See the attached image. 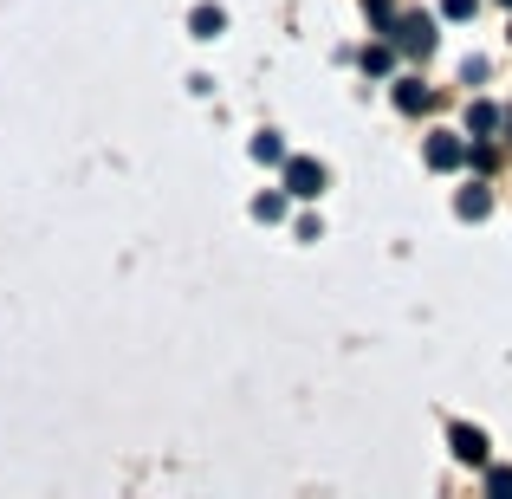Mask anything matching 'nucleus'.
<instances>
[{"label":"nucleus","mask_w":512,"mask_h":499,"mask_svg":"<svg viewBox=\"0 0 512 499\" xmlns=\"http://www.w3.org/2000/svg\"><path fill=\"white\" fill-rule=\"evenodd\" d=\"M389 46L435 52V20H428V13H396V20H389Z\"/></svg>","instance_id":"1"},{"label":"nucleus","mask_w":512,"mask_h":499,"mask_svg":"<svg viewBox=\"0 0 512 499\" xmlns=\"http://www.w3.org/2000/svg\"><path fill=\"white\" fill-rule=\"evenodd\" d=\"M286 195L318 201V195H325V163H312V156H286Z\"/></svg>","instance_id":"2"},{"label":"nucleus","mask_w":512,"mask_h":499,"mask_svg":"<svg viewBox=\"0 0 512 499\" xmlns=\"http://www.w3.org/2000/svg\"><path fill=\"white\" fill-rule=\"evenodd\" d=\"M467 156H474V150H467L461 137H448V130H441V137H428V169H461Z\"/></svg>","instance_id":"3"},{"label":"nucleus","mask_w":512,"mask_h":499,"mask_svg":"<svg viewBox=\"0 0 512 499\" xmlns=\"http://www.w3.org/2000/svg\"><path fill=\"white\" fill-rule=\"evenodd\" d=\"M448 441H454V454H461V461H487V435H480V428H467V422H454L448 428Z\"/></svg>","instance_id":"4"},{"label":"nucleus","mask_w":512,"mask_h":499,"mask_svg":"<svg viewBox=\"0 0 512 499\" xmlns=\"http://www.w3.org/2000/svg\"><path fill=\"white\" fill-rule=\"evenodd\" d=\"M188 33H195V39H221L227 33V13L221 7H195V13H188Z\"/></svg>","instance_id":"5"},{"label":"nucleus","mask_w":512,"mask_h":499,"mask_svg":"<svg viewBox=\"0 0 512 499\" xmlns=\"http://www.w3.org/2000/svg\"><path fill=\"white\" fill-rule=\"evenodd\" d=\"M487 208H493V195H487V188H461V195H454V214H467V221H480Z\"/></svg>","instance_id":"6"},{"label":"nucleus","mask_w":512,"mask_h":499,"mask_svg":"<svg viewBox=\"0 0 512 499\" xmlns=\"http://www.w3.org/2000/svg\"><path fill=\"white\" fill-rule=\"evenodd\" d=\"M247 150H253V163H286V143H279L273 130H260V137H253Z\"/></svg>","instance_id":"7"},{"label":"nucleus","mask_w":512,"mask_h":499,"mask_svg":"<svg viewBox=\"0 0 512 499\" xmlns=\"http://www.w3.org/2000/svg\"><path fill=\"white\" fill-rule=\"evenodd\" d=\"M422 98H428V91L415 85V78H402V85H396V111H422Z\"/></svg>","instance_id":"8"},{"label":"nucleus","mask_w":512,"mask_h":499,"mask_svg":"<svg viewBox=\"0 0 512 499\" xmlns=\"http://www.w3.org/2000/svg\"><path fill=\"white\" fill-rule=\"evenodd\" d=\"M467 124H474V137H487V130L500 124V111H493V104H474V111H467Z\"/></svg>","instance_id":"9"},{"label":"nucleus","mask_w":512,"mask_h":499,"mask_svg":"<svg viewBox=\"0 0 512 499\" xmlns=\"http://www.w3.org/2000/svg\"><path fill=\"white\" fill-rule=\"evenodd\" d=\"M253 214H260V221H286V195H260Z\"/></svg>","instance_id":"10"},{"label":"nucleus","mask_w":512,"mask_h":499,"mask_svg":"<svg viewBox=\"0 0 512 499\" xmlns=\"http://www.w3.org/2000/svg\"><path fill=\"white\" fill-rule=\"evenodd\" d=\"M389 59H396L389 46H363V72H389Z\"/></svg>","instance_id":"11"},{"label":"nucleus","mask_w":512,"mask_h":499,"mask_svg":"<svg viewBox=\"0 0 512 499\" xmlns=\"http://www.w3.org/2000/svg\"><path fill=\"white\" fill-rule=\"evenodd\" d=\"M487 487H493V493H512V467H493V474H487Z\"/></svg>","instance_id":"12"},{"label":"nucleus","mask_w":512,"mask_h":499,"mask_svg":"<svg viewBox=\"0 0 512 499\" xmlns=\"http://www.w3.org/2000/svg\"><path fill=\"white\" fill-rule=\"evenodd\" d=\"M441 13H448V20H467V13H474V0H441Z\"/></svg>","instance_id":"13"},{"label":"nucleus","mask_w":512,"mask_h":499,"mask_svg":"<svg viewBox=\"0 0 512 499\" xmlns=\"http://www.w3.org/2000/svg\"><path fill=\"white\" fill-rule=\"evenodd\" d=\"M506 39H512V26H506Z\"/></svg>","instance_id":"14"},{"label":"nucleus","mask_w":512,"mask_h":499,"mask_svg":"<svg viewBox=\"0 0 512 499\" xmlns=\"http://www.w3.org/2000/svg\"><path fill=\"white\" fill-rule=\"evenodd\" d=\"M506 7H512V0H506Z\"/></svg>","instance_id":"15"}]
</instances>
